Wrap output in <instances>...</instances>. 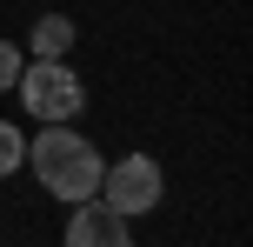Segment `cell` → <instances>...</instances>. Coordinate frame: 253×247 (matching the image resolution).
I'll list each match as a JSON object with an SVG mask.
<instances>
[{"instance_id": "6da1fadb", "label": "cell", "mask_w": 253, "mask_h": 247, "mask_svg": "<svg viewBox=\"0 0 253 247\" xmlns=\"http://www.w3.org/2000/svg\"><path fill=\"white\" fill-rule=\"evenodd\" d=\"M27 167H34V181L47 187L53 200L74 207V200H93V194H100L107 160H100V147H93L74 120H53V127H40L34 141H27Z\"/></svg>"}, {"instance_id": "7a4b0ae2", "label": "cell", "mask_w": 253, "mask_h": 247, "mask_svg": "<svg viewBox=\"0 0 253 247\" xmlns=\"http://www.w3.org/2000/svg\"><path fill=\"white\" fill-rule=\"evenodd\" d=\"M13 94H20L27 120H40V127H53V120H80V107H87V87H80V74L67 60H27L20 80H13Z\"/></svg>"}, {"instance_id": "3957f363", "label": "cell", "mask_w": 253, "mask_h": 247, "mask_svg": "<svg viewBox=\"0 0 253 247\" xmlns=\"http://www.w3.org/2000/svg\"><path fill=\"white\" fill-rule=\"evenodd\" d=\"M100 200L114 214H126V221H140V214H153L167 200V174H160V160L153 154H120L114 167L100 174Z\"/></svg>"}, {"instance_id": "277c9868", "label": "cell", "mask_w": 253, "mask_h": 247, "mask_svg": "<svg viewBox=\"0 0 253 247\" xmlns=\"http://www.w3.org/2000/svg\"><path fill=\"white\" fill-rule=\"evenodd\" d=\"M67 247H133V221L126 214H114L100 194L93 200H74V221H67Z\"/></svg>"}, {"instance_id": "5b68a950", "label": "cell", "mask_w": 253, "mask_h": 247, "mask_svg": "<svg viewBox=\"0 0 253 247\" xmlns=\"http://www.w3.org/2000/svg\"><path fill=\"white\" fill-rule=\"evenodd\" d=\"M27 40H34V60H67V47H74V20H67V13H40Z\"/></svg>"}, {"instance_id": "8992f818", "label": "cell", "mask_w": 253, "mask_h": 247, "mask_svg": "<svg viewBox=\"0 0 253 247\" xmlns=\"http://www.w3.org/2000/svg\"><path fill=\"white\" fill-rule=\"evenodd\" d=\"M13 167H27V134L13 127V120H0V181H7Z\"/></svg>"}, {"instance_id": "52a82bcc", "label": "cell", "mask_w": 253, "mask_h": 247, "mask_svg": "<svg viewBox=\"0 0 253 247\" xmlns=\"http://www.w3.org/2000/svg\"><path fill=\"white\" fill-rule=\"evenodd\" d=\"M20 67H27V60H20V47H13V40H0V94L20 80Z\"/></svg>"}]
</instances>
